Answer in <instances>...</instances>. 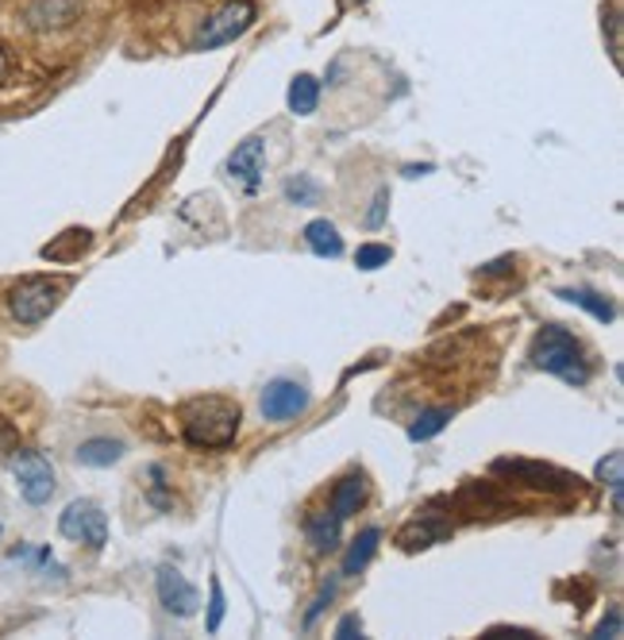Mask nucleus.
Segmentation results:
<instances>
[{"label":"nucleus","mask_w":624,"mask_h":640,"mask_svg":"<svg viewBox=\"0 0 624 640\" xmlns=\"http://www.w3.org/2000/svg\"><path fill=\"white\" fill-rule=\"evenodd\" d=\"M532 363L544 374L570 382V386H586L590 382V363L582 356V344L559 325H547L536 333V340H532Z\"/></svg>","instance_id":"f257e3e1"},{"label":"nucleus","mask_w":624,"mask_h":640,"mask_svg":"<svg viewBox=\"0 0 624 640\" xmlns=\"http://www.w3.org/2000/svg\"><path fill=\"white\" fill-rule=\"evenodd\" d=\"M389 259H394V251H389L386 244H363L355 251V267L359 270H378V267H386Z\"/></svg>","instance_id":"393cba45"},{"label":"nucleus","mask_w":624,"mask_h":640,"mask_svg":"<svg viewBox=\"0 0 624 640\" xmlns=\"http://www.w3.org/2000/svg\"><path fill=\"white\" fill-rule=\"evenodd\" d=\"M63 282H50V278H24L20 285H12L9 293V308L20 325H39L63 301Z\"/></svg>","instance_id":"39448f33"},{"label":"nucleus","mask_w":624,"mask_h":640,"mask_svg":"<svg viewBox=\"0 0 624 640\" xmlns=\"http://www.w3.org/2000/svg\"><path fill=\"white\" fill-rule=\"evenodd\" d=\"M305 244H308V251L320 255V259H340L343 255V236H340V228H336L332 221L305 224Z\"/></svg>","instance_id":"dca6fc26"},{"label":"nucleus","mask_w":624,"mask_h":640,"mask_svg":"<svg viewBox=\"0 0 624 640\" xmlns=\"http://www.w3.org/2000/svg\"><path fill=\"white\" fill-rule=\"evenodd\" d=\"M124 451H127L124 440H112V436H89V440L78 443L73 459H78L81 467H112L124 459Z\"/></svg>","instance_id":"2eb2a0df"},{"label":"nucleus","mask_w":624,"mask_h":640,"mask_svg":"<svg viewBox=\"0 0 624 640\" xmlns=\"http://www.w3.org/2000/svg\"><path fill=\"white\" fill-rule=\"evenodd\" d=\"M340 529H343V521L332 514V509H317V514L305 517V537L317 555H328L340 548Z\"/></svg>","instance_id":"ddd939ff"},{"label":"nucleus","mask_w":624,"mask_h":640,"mask_svg":"<svg viewBox=\"0 0 624 640\" xmlns=\"http://www.w3.org/2000/svg\"><path fill=\"white\" fill-rule=\"evenodd\" d=\"M386 213H389V190H378L371 201V213H366V228H382V224H386Z\"/></svg>","instance_id":"cd10ccee"},{"label":"nucleus","mask_w":624,"mask_h":640,"mask_svg":"<svg viewBox=\"0 0 624 640\" xmlns=\"http://www.w3.org/2000/svg\"><path fill=\"white\" fill-rule=\"evenodd\" d=\"M340 4H343V9H351V4H363V0H340Z\"/></svg>","instance_id":"72a5a7b5"},{"label":"nucleus","mask_w":624,"mask_h":640,"mask_svg":"<svg viewBox=\"0 0 624 640\" xmlns=\"http://www.w3.org/2000/svg\"><path fill=\"white\" fill-rule=\"evenodd\" d=\"M336 637L340 640H355V637H363V621H359V614H348L340 625H336Z\"/></svg>","instance_id":"7c9ffc66"},{"label":"nucleus","mask_w":624,"mask_h":640,"mask_svg":"<svg viewBox=\"0 0 624 640\" xmlns=\"http://www.w3.org/2000/svg\"><path fill=\"white\" fill-rule=\"evenodd\" d=\"M78 12H81L78 0H35L24 16H27V24H32L35 32H55V27L73 24Z\"/></svg>","instance_id":"f8f14e48"},{"label":"nucleus","mask_w":624,"mask_h":640,"mask_svg":"<svg viewBox=\"0 0 624 640\" xmlns=\"http://www.w3.org/2000/svg\"><path fill=\"white\" fill-rule=\"evenodd\" d=\"M224 175H228L231 182L247 186V190L259 186V178L266 175V147H262L259 135H251V139H243L231 150L228 162H224Z\"/></svg>","instance_id":"9d476101"},{"label":"nucleus","mask_w":624,"mask_h":640,"mask_svg":"<svg viewBox=\"0 0 624 640\" xmlns=\"http://www.w3.org/2000/svg\"><path fill=\"white\" fill-rule=\"evenodd\" d=\"M9 467L16 474V486H20V498L27 506H47L55 498V467L43 451H27V448H16L9 456Z\"/></svg>","instance_id":"20e7f679"},{"label":"nucleus","mask_w":624,"mask_h":640,"mask_svg":"<svg viewBox=\"0 0 624 640\" xmlns=\"http://www.w3.org/2000/svg\"><path fill=\"white\" fill-rule=\"evenodd\" d=\"M336 586H340V583H336V579H328V583L320 586L317 602H313V606H308V614H305V625H313V621H317L320 614H325L328 606H332V598H336Z\"/></svg>","instance_id":"bb28decb"},{"label":"nucleus","mask_w":624,"mask_h":640,"mask_svg":"<svg viewBox=\"0 0 624 640\" xmlns=\"http://www.w3.org/2000/svg\"><path fill=\"white\" fill-rule=\"evenodd\" d=\"M366 502V474L363 471H351V474H343L340 483H336V491H332V514L340 517V521H348V517H355L359 514V506Z\"/></svg>","instance_id":"4468645a"},{"label":"nucleus","mask_w":624,"mask_h":640,"mask_svg":"<svg viewBox=\"0 0 624 640\" xmlns=\"http://www.w3.org/2000/svg\"><path fill=\"white\" fill-rule=\"evenodd\" d=\"M601 479V483L609 486V494H613V514H621V483H624V456L621 451H609L605 459L598 463V471H593Z\"/></svg>","instance_id":"4be33fe9"},{"label":"nucleus","mask_w":624,"mask_h":640,"mask_svg":"<svg viewBox=\"0 0 624 640\" xmlns=\"http://www.w3.org/2000/svg\"><path fill=\"white\" fill-rule=\"evenodd\" d=\"M155 591H159V602L167 614L174 617H193L201 609V594L190 579L178 568H159V579H155Z\"/></svg>","instance_id":"1a4fd4ad"},{"label":"nucleus","mask_w":624,"mask_h":640,"mask_svg":"<svg viewBox=\"0 0 624 640\" xmlns=\"http://www.w3.org/2000/svg\"><path fill=\"white\" fill-rule=\"evenodd\" d=\"M16 448H20V433H16V425H12V420L0 417V459H9Z\"/></svg>","instance_id":"c85d7f7f"},{"label":"nucleus","mask_w":624,"mask_h":640,"mask_svg":"<svg viewBox=\"0 0 624 640\" xmlns=\"http://www.w3.org/2000/svg\"><path fill=\"white\" fill-rule=\"evenodd\" d=\"M486 637H490V640H506V637L536 640V632H532V629H521V625H493V629H486Z\"/></svg>","instance_id":"c756f323"},{"label":"nucleus","mask_w":624,"mask_h":640,"mask_svg":"<svg viewBox=\"0 0 624 640\" xmlns=\"http://www.w3.org/2000/svg\"><path fill=\"white\" fill-rule=\"evenodd\" d=\"M282 193H285L290 205L308 209V205H317V201L325 198V186H320L317 178H308V175H293V178H285Z\"/></svg>","instance_id":"aec40b11"},{"label":"nucleus","mask_w":624,"mask_h":640,"mask_svg":"<svg viewBox=\"0 0 624 640\" xmlns=\"http://www.w3.org/2000/svg\"><path fill=\"white\" fill-rule=\"evenodd\" d=\"M405 175H409V178H420V175H432V167H405Z\"/></svg>","instance_id":"2f4dec72"},{"label":"nucleus","mask_w":624,"mask_h":640,"mask_svg":"<svg viewBox=\"0 0 624 640\" xmlns=\"http://www.w3.org/2000/svg\"><path fill=\"white\" fill-rule=\"evenodd\" d=\"M601 32H609V55L621 66V0H613L609 9H601Z\"/></svg>","instance_id":"5701e85b"},{"label":"nucleus","mask_w":624,"mask_h":640,"mask_svg":"<svg viewBox=\"0 0 624 640\" xmlns=\"http://www.w3.org/2000/svg\"><path fill=\"white\" fill-rule=\"evenodd\" d=\"M378 540H382L378 529H363V532H359L355 544H351L348 555H343V575H359V571H363L366 563L374 560V552H378Z\"/></svg>","instance_id":"6ab92c4d"},{"label":"nucleus","mask_w":624,"mask_h":640,"mask_svg":"<svg viewBox=\"0 0 624 640\" xmlns=\"http://www.w3.org/2000/svg\"><path fill=\"white\" fill-rule=\"evenodd\" d=\"M559 297L570 301V305H578V308H586V313H590L593 321H601V325H609V321L616 316L613 301L601 297L598 290H586V285H567V290H559Z\"/></svg>","instance_id":"f3484780"},{"label":"nucleus","mask_w":624,"mask_h":640,"mask_svg":"<svg viewBox=\"0 0 624 640\" xmlns=\"http://www.w3.org/2000/svg\"><path fill=\"white\" fill-rule=\"evenodd\" d=\"M9 78V55H4V50H0V81Z\"/></svg>","instance_id":"473e14b6"},{"label":"nucleus","mask_w":624,"mask_h":640,"mask_svg":"<svg viewBox=\"0 0 624 640\" xmlns=\"http://www.w3.org/2000/svg\"><path fill=\"white\" fill-rule=\"evenodd\" d=\"M285 101H290V112H297V116H313L320 104V81L313 78V74H297V78L290 81Z\"/></svg>","instance_id":"a211bd4d"},{"label":"nucleus","mask_w":624,"mask_h":640,"mask_svg":"<svg viewBox=\"0 0 624 640\" xmlns=\"http://www.w3.org/2000/svg\"><path fill=\"white\" fill-rule=\"evenodd\" d=\"M254 16H259V9H254V0H228L224 9H216L213 16L201 24L197 40H193V50H216V47H228V43H236L239 35L251 32Z\"/></svg>","instance_id":"7ed1b4c3"},{"label":"nucleus","mask_w":624,"mask_h":640,"mask_svg":"<svg viewBox=\"0 0 624 640\" xmlns=\"http://www.w3.org/2000/svg\"><path fill=\"white\" fill-rule=\"evenodd\" d=\"M455 417V413L443 405V409H424L417 420L409 425V440L412 443H424V440H432V436H440L443 428H447V420Z\"/></svg>","instance_id":"412c9836"},{"label":"nucleus","mask_w":624,"mask_h":640,"mask_svg":"<svg viewBox=\"0 0 624 640\" xmlns=\"http://www.w3.org/2000/svg\"><path fill=\"white\" fill-rule=\"evenodd\" d=\"M224 614H228V598H224L220 579L213 575V583H208V617H205V629H208V632H220Z\"/></svg>","instance_id":"b1692460"},{"label":"nucleus","mask_w":624,"mask_h":640,"mask_svg":"<svg viewBox=\"0 0 624 640\" xmlns=\"http://www.w3.org/2000/svg\"><path fill=\"white\" fill-rule=\"evenodd\" d=\"M239 433V409L220 397H205L185 409V440L193 448H228Z\"/></svg>","instance_id":"f03ea898"},{"label":"nucleus","mask_w":624,"mask_h":640,"mask_svg":"<svg viewBox=\"0 0 624 640\" xmlns=\"http://www.w3.org/2000/svg\"><path fill=\"white\" fill-rule=\"evenodd\" d=\"M58 532H63L66 540H78V544H89L93 552H101V548L109 544V517H104V509L97 506V502L78 498L63 509Z\"/></svg>","instance_id":"423d86ee"},{"label":"nucleus","mask_w":624,"mask_h":640,"mask_svg":"<svg viewBox=\"0 0 624 640\" xmlns=\"http://www.w3.org/2000/svg\"><path fill=\"white\" fill-rule=\"evenodd\" d=\"M624 632V614L621 606H609V617H601L598 629H593V640H616Z\"/></svg>","instance_id":"a878e982"},{"label":"nucleus","mask_w":624,"mask_h":640,"mask_svg":"<svg viewBox=\"0 0 624 640\" xmlns=\"http://www.w3.org/2000/svg\"><path fill=\"white\" fill-rule=\"evenodd\" d=\"M447 537H451V525L443 521V517L420 514V517H412L401 532H397V544H401L405 552H417V548H432V544H440V540H447Z\"/></svg>","instance_id":"9b49d317"},{"label":"nucleus","mask_w":624,"mask_h":640,"mask_svg":"<svg viewBox=\"0 0 624 640\" xmlns=\"http://www.w3.org/2000/svg\"><path fill=\"white\" fill-rule=\"evenodd\" d=\"M308 390L300 386V382H293V379H274V382H266V390H262V402H259V409H262V417L266 420H293V417H300V413L308 409Z\"/></svg>","instance_id":"6e6552de"},{"label":"nucleus","mask_w":624,"mask_h":640,"mask_svg":"<svg viewBox=\"0 0 624 640\" xmlns=\"http://www.w3.org/2000/svg\"><path fill=\"white\" fill-rule=\"evenodd\" d=\"M0 532H4V529H0Z\"/></svg>","instance_id":"f704fd0d"},{"label":"nucleus","mask_w":624,"mask_h":640,"mask_svg":"<svg viewBox=\"0 0 624 640\" xmlns=\"http://www.w3.org/2000/svg\"><path fill=\"white\" fill-rule=\"evenodd\" d=\"M493 471L509 474L517 483L532 486V491H544V494H570L578 486L575 474L559 471V467H547V463H532V459H498Z\"/></svg>","instance_id":"0eeeda50"}]
</instances>
